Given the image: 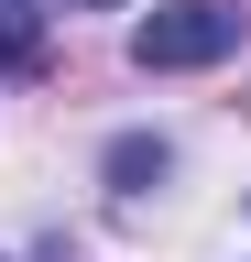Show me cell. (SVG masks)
Wrapping results in <instances>:
<instances>
[{
  "label": "cell",
  "mask_w": 251,
  "mask_h": 262,
  "mask_svg": "<svg viewBox=\"0 0 251 262\" xmlns=\"http://www.w3.org/2000/svg\"><path fill=\"white\" fill-rule=\"evenodd\" d=\"M251 44V11L240 0H164V11L131 22V66L142 77H186V66H218Z\"/></svg>",
  "instance_id": "obj_1"
},
{
  "label": "cell",
  "mask_w": 251,
  "mask_h": 262,
  "mask_svg": "<svg viewBox=\"0 0 251 262\" xmlns=\"http://www.w3.org/2000/svg\"><path fill=\"white\" fill-rule=\"evenodd\" d=\"M44 11H55V0H0V66H11V77L44 66Z\"/></svg>",
  "instance_id": "obj_2"
},
{
  "label": "cell",
  "mask_w": 251,
  "mask_h": 262,
  "mask_svg": "<svg viewBox=\"0 0 251 262\" xmlns=\"http://www.w3.org/2000/svg\"><path fill=\"white\" fill-rule=\"evenodd\" d=\"M164 164H175V153H164V142H142V131H131V142H109V186H120V196H142L153 175H164Z\"/></svg>",
  "instance_id": "obj_3"
}]
</instances>
